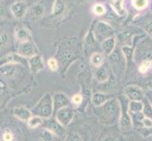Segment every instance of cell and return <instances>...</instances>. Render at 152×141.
Returning <instances> with one entry per match:
<instances>
[{
    "mask_svg": "<svg viewBox=\"0 0 152 141\" xmlns=\"http://www.w3.org/2000/svg\"><path fill=\"white\" fill-rule=\"evenodd\" d=\"M31 112H32V115L39 116L45 119L51 118L54 112V103L53 97L50 95V93H45L41 98V100L36 103Z\"/></svg>",
    "mask_w": 152,
    "mask_h": 141,
    "instance_id": "obj_1",
    "label": "cell"
},
{
    "mask_svg": "<svg viewBox=\"0 0 152 141\" xmlns=\"http://www.w3.org/2000/svg\"><path fill=\"white\" fill-rule=\"evenodd\" d=\"M101 107V118L105 121H119L121 115V103L117 99L112 98L105 103Z\"/></svg>",
    "mask_w": 152,
    "mask_h": 141,
    "instance_id": "obj_2",
    "label": "cell"
},
{
    "mask_svg": "<svg viewBox=\"0 0 152 141\" xmlns=\"http://www.w3.org/2000/svg\"><path fill=\"white\" fill-rule=\"evenodd\" d=\"M74 116H75L74 109L69 106L59 109L55 113V119L64 127L70 124V122L74 119Z\"/></svg>",
    "mask_w": 152,
    "mask_h": 141,
    "instance_id": "obj_3",
    "label": "cell"
},
{
    "mask_svg": "<svg viewBox=\"0 0 152 141\" xmlns=\"http://www.w3.org/2000/svg\"><path fill=\"white\" fill-rule=\"evenodd\" d=\"M10 12L13 15V17L17 20H22L25 18V16L28 13V6L27 2L19 0V1H15L10 5Z\"/></svg>",
    "mask_w": 152,
    "mask_h": 141,
    "instance_id": "obj_4",
    "label": "cell"
},
{
    "mask_svg": "<svg viewBox=\"0 0 152 141\" xmlns=\"http://www.w3.org/2000/svg\"><path fill=\"white\" fill-rule=\"evenodd\" d=\"M17 53L26 59H29V57L33 56L38 54L37 48H36L35 44L31 40H27L20 43L17 48Z\"/></svg>",
    "mask_w": 152,
    "mask_h": 141,
    "instance_id": "obj_5",
    "label": "cell"
},
{
    "mask_svg": "<svg viewBox=\"0 0 152 141\" xmlns=\"http://www.w3.org/2000/svg\"><path fill=\"white\" fill-rule=\"evenodd\" d=\"M43 125L45 129L49 130L56 137H62L65 134V127L62 126L56 119H45Z\"/></svg>",
    "mask_w": 152,
    "mask_h": 141,
    "instance_id": "obj_6",
    "label": "cell"
},
{
    "mask_svg": "<svg viewBox=\"0 0 152 141\" xmlns=\"http://www.w3.org/2000/svg\"><path fill=\"white\" fill-rule=\"evenodd\" d=\"M124 92L129 101H143L144 100V92L137 86L130 85L125 87Z\"/></svg>",
    "mask_w": 152,
    "mask_h": 141,
    "instance_id": "obj_7",
    "label": "cell"
},
{
    "mask_svg": "<svg viewBox=\"0 0 152 141\" xmlns=\"http://www.w3.org/2000/svg\"><path fill=\"white\" fill-rule=\"evenodd\" d=\"M45 12V6L43 1L36 2L34 3L32 6L28 8V15L30 19L37 20L40 19L41 17H43V15Z\"/></svg>",
    "mask_w": 152,
    "mask_h": 141,
    "instance_id": "obj_8",
    "label": "cell"
},
{
    "mask_svg": "<svg viewBox=\"0 0 152 141\" xmlns=\"http://www.w3.org/2000/svg\"><path fill=\"white\" fill-rule=\"evenodd\" d=\"M119 124L122 130H129L132 128V122L129 113V103L128 106H124L123 103L121 104V115L119 119Z\"/></svg>",
    "mask_w": 152,
    "mask_h": 141,
    "instance_id": "obj_9",
    "label": "cell"
},
{
    "mask_svg": "<svg viewBox=\"0 0 152 141\" xmlns=\"http://www.w3.org/2000/svg\"><path fill=\"white\" fill-rule=\"evenodd\" d=\"M28 63L29 66L30 72H32V74H37V72L43 70L45 67L43 57H42V56L39 54L29 57L28 60Z\"/></svg>",
    "mask_w": 152,
    "mask_h": 141,
    "instance_id": "obj_10",
    "label": "cell"
},
{
    "mask_svg": "<svg viewBox=\"0 0 152 141\" xmlns=\"http://www.w3.org/2000/svg\"><path fill=\"white\" fill-rule=\"evenodd\" d=\"M6 63H13V64H19V65H26V57L19 55L18 53H12L7 56H5L3 59L0 60V66Z\"/></svg>",
    "mask_w": 152,
    "mask_h": 141,
    "instance_id": "obj_11",
    "label": "cell"
},
{
    "mask_svg": "<svg viewBox=\"0 0 152 141\" xmlns=\"http://www.w3.org/2000/svg\"><path fill=\"white\" fill-rule=\"evenodd\" d=\"M53 103H54V112H56L62 107L70 106V101L65 94L56 93L53 97Z\"/></svg>",
    "mask_w": 152,
    "mask_h": 141,
    "instance_id": "obj_12",
    "label": "cell"
},
{
    "mask_svg": "<svg viewBox=\"0 0 152 141\" xmlns=\"http://www.w3.org/2000/svg\"><path fill=\"white\" fill-rule=\"evenodd\" d=\"M14 38L17 40L19 43L30 40V33L27 27L24 25H18L14 29Z\"/></svg>",
    "mask_w": 152,
    "mask_h": 141,
    "instance_id": "obj_13",
    "label": "cell"
},
{
    "mask_svg": "<svg viewBox=\"0 0 152 141\" xmlns=\"http://www.w3.org/2000/svg\"><path fill=\"white\" fill-rule=\"evenodd\" d=\"M18 65L13 63H6L0 66V74L4 77H12L18 72Z\"/></svg>",
    "mask_w": 152,
    "mask_h": 141,
    "instance_id": "obj_14",
    "label": "cell"
},
{
    "mask_svg": "<svg viewBox=\"0 0 152 141\" xmlns=\"http://www.w3.org/2000/svg\"><path fill=\"white\" fill-rule=\"evenodd\" d=\"M13 115L23 121H28L32 117V112L26 106H18L13 109Z\"/></svg>",
    "mask_w": 152,
    "mask_h": 141,
    "instance_id": "obj_15",
    "label": "cell"
},
{
    "mask_svg": "<svg viewBox=\"0 0 152 141\" xmlns=\"http://www.w3.org/2000/svg\"><path fill=\"white\" fill-rule=\"evenodd\" d=\"M74 57H75V53L69 49H64V51H61V53L59 54L60 63L64 67H66L69 64L70 61L74 59Z\"/></svg>",
    "mask_w": 152,
    "mask_h": 141,
    "instance_id": "obj_16",
    "label": "cell"
},
{
    "mask_svg": "<svg viewBox=\"0 0 152 141\" xmlns=\"http://www.w3.org/2000/svg\"><path fill=\"white\" fill-rule=\"evenodd\" d=\"M129 116L132 119V127L133 128H143V119H145V115L143 112H130Z\"/></svg>",
    "mask_w": 152,
    "mask_h": 141,
    "instance_id": "obj_17",
    "label": "cell"
},
{
    "mask_svg": "<svg viewBox=\"0 0 152 141\" xmlns=\"http://www.w3.org/2000/svg\"><path fill=\"white\" fill-rule=\"evenodd\" d=\"M110 99H112L111 95H107V94H104L101 92H96V93L94 94L93 97H92V103L95 106L100 107L108 100H110Z\"/></svg>",
    "mask_w": 152,
    "mask_h": 141,
    "instance_id": "obj_18",
    "label": "cell"
},
{
    "mask_svg": "<svg viewBox=\"0 0 152 141\" xmlns=\"http://www.w3.org/2000/svg\"><path fill=\"white\" fill-rule=\"evenodd\" d=\"M114 46H115L114 37H111L107 40H105L101 44L102 50L104 51V53L106 55H111L113 53V49H114Z\"/></svg>",
    "mask_w": 152,
    "mask_h": 141,
    "instance_id": "obj_19",
    "label": "cell"
},
{
    "mask_svg": "<svg viewBox=\"0 0 152 141\" xmlns=\"http://www.w3.org/2000/svg\"><path fill=\"white\" fill-rule=\"evenodd\" d=\"M95 77L99 83H105L109 79V71L106 67H99L96 72Z\"/></svg>",
    "mask_w": 152,
    "mask_h": 141,
    "instance_id": "obj_20",
    "label": "cell"
},
{
    "mask_svg": "<svg viewBox=\"0 0 152 141\" xmlns=\"http://www.w3.org/2000/svg\"><path fill=\"white\" fill-rule=\"evenodd\" d=\"M96 30L98 31L99 34L104 35V36H109V35L113 34V32L111 25L105 22H98Z\"/></svg>",
    "mask_w": 152,
    "mask_h": 141,
    "instance_id": "obj_21",
    "label": "cell"
},
{
    "mask_svg": "<svg viewBox=\"0 0 152 141\" xmlns=\"http://www.w3.org/2000/svg\"><path fill=\"white\" fill-rule=\"evenodd\" d=\"M27 122H28V125L29 128L34 129V128H37V127L42 126V125H43L44 119L39 117V116H35V115H32V117H31Z\"/></svg>",
    "mask_w": 152,
    "mask_h": 141,
    "instance_id": "obj_22",
    "label": "cell"
},
{
    "mask_svg": "<svg viewBox=\"0 0 152 141\" xmlns=\"http://www.w3.org/2000/svg\"><path fill=\"white\" fill-rule=\"evenodd\" d=\"M143 101H130L129 103V111L130 112H143Z\"/></svg>",
    "mask_w": 152,
    "mask_h": 141,
    "instance_id": "obj_23",
    "label": "cell"
},
{
    "mask_svg": "<svg viewBox=\"0 0 152 141\" xmlns=\"http://www.w3.org/2000/svg\"><path fill=\"white\" fill-rule=\"evenodd\" d=\"M104 61V56L101 53H94L91 56V63L96 68L101 67Z\"/></svg>",
    "mask_w": 152,
    "mask_h": 141,
    "instance_id": "obj_24",
    "label": "cell"
},
{
    "mask_svg": "<svg viewBox=\"0 0 152 141\" xmlns=\"http://www.w3.org/2000/svg\"><path fill=\"white\" fill-rule=\"evenodd\" d=\"M143 103H144L143 113L145 115V117L152 119V104H151V103L148 100V98H146V97L144 98Z\"/></svg>",
    "mask_w": 152,
    "mask_h": 141,
    "instance_id": "obj_25",
    "label": "cell"
},
{
    "mask_svg": "<svg viewBox=\"0 0 152 141\" xmlns=\"http://www.w3.org/2000/svg\"><path fill=\"white\" fill-rule=\"evenodd\" d=\"M10 43V36L5 29L0 28V48H4Z\"/></svg>",
    "mask_w": 152,
    "mask_h": 141,
    "instance_id": "obj_26",
    "label": "cell"
},
{
    "mask_svg": "<svg viewBox=\"0 0 152 141\" xmlns=\"http://www.w3.org/2000/svg\"><path fill=\"white\" fill-rule=\"evenodd\" d=\"M151 67H152V61L150 59H144L139 66V71L142 74H145V72H148L150 70Z\"/></svg>",
    "mask_w": 152,
    "mask_h": 141,
    "instance_id": "obj_27",
    "label": "cell"
},
{
    "mask_svg": "<svg viewBox=\"0 0 152 141\" xmlns=\"http://www.w3.org/2000/svg\"><path fill=\"white\" fill-rule=\"evenodd\" d=\"M64 5L60 1H56L53 5V9H52V13L55 15H60L64 12Z\"/></svg>",
    "mask_w": 152,
    "mask_h": 141,
    "instance_id": "obj_28",
    "label": "cell"
},
{
    "mask_svg": "<svg viewBox=\"0 0 152 141\" xmlns=\"http://www.w3.org/2000/svg\"><path fill=\"white\" fill-rule=\"evenodd\" d=\"M122 2H123V0H114V1L113 2V4H112L113 9L119 15H124V13H125L123 7H122Z\"/></svg>",
    "mask_w": 152,
    "mask_h": 141,
    "instance_id": "obj_29",
    "label": "cell"
},
{
    "mask_svg": "<svg viewBox=\"0 0 152 141\" xmlns=\"http://www.w3.org/2000/svg\"><path fill=\"white\" fill-rule=\"evenodd\" d=\"M54 134L50 132L49 130L48 129H44V130H42V131L40 132V137L41 138H43L45 141H51L52 139H53V137H54Z\"/></svg>",
    "mask_w": 152,
    "mask_h": 141,
    "instance_id": "obj_30",
    "label": "cell"
},
{
    "mask_svg": "<svg viewBox=\"0 0 152 141\" xmlns=\"http://www.w3.org/2000/svg\"><path fill=\"white\" fill-rule=\"evenodd\" d=\"M132 5L137 9H144L148 6V0H132Z\"/></svg>",
    "mask_w": 152,
    "mask_h": 141,
    "instance_id": "obj_31",
    "label": "cell"
},
{
    "mask_svg": "<svg viewBox=\"0 0 152 141\" xmlns=\"http://www.w3.org/2000/svg\"><path fill=\"white\" fill-rule=\"evenodd\" d=\"M48 68L51 71L56 72L58 69H59L60 63L56 59H54V57H51V59H49L48 61Z\"/></svg>",
    "mask_w": 152,
    "mask_h": 141,
    "instance_id": "obj_32",
    "label": "cell"
},
{
    "mask_svg": "<svg viewBox=\"0 0 152 141\" xmlns=\"http://www.w3.org/2000/svg\"><path fill=\"white\" fill-rule=\"evenodd\" d=\"M93 12H94V13L96 14V15H102V14H104L105 12H106V9H105L103 5H101V4H96V5H95V6H94Z\"/></svg>",
    "mask_w": 152,
    "mask_h": 141,
    "instance_id": "obj_33",
    "label": "cell"
},
{
    "mask_svg": "<svg viewBox=\"0 0 152 141\" xmlns=\"http://www.w3.org/2000/svg\"><path fill=\"white\" fill-rule=\"evenodd\" d=\"M82 101H83V98H82V96L80 95V94H76V95H74L72 97L71 103L74 104V106H80V104H81Z\"/></svg>",
    "mask_w": 152,
    "mask_h": 141,
    "instance_id": "obj_34",
    "label": "cell"
},
{
    "mask_svg": "<svg viewBox=\"0 0 152 141\" xmlns=\"http://www.w3.org/2000/svg\"><path fill=\"white\" fill-rule=\"evenodd\" d=\"M110 59H111L113 63H119L120 60H121V55L120 53L116 51H113V53L110 55Z\"/></svg>",
    "mask_w": 152,
    "mask_h": 141,
    "instance_id": "obj_35",
    "label": "cell"
},
{
    "mask_svg": "<svg viewBox=\"0 0 152 141\" xmlns=\"http://www.w3.org/2000/svg\"><path fill=\"white\" fill-rule=\"evenodd\" d=\"M143 128L145 129L152 128V119L145 117V119H143Z\"/></svg>",
    "mask_w": 152,
    "mask_h": 141,
    "instance_id": "obj_36",
    "label": "cell"
},
{
    "mask_svg": "<svg viewBox=\"0 0 152 141\" xmlns=\"http://www.w3.org/2000/svg\"><path fill=\"white\" fill-rule=\"evenodd\" d=\"M85 40H86V43L90 44V45H93L94 43H95L96 39H95V36H94L93 32H89V34L87 35V37L85 39Z\"/></svg>",
    "mask_w": 152,
    "mask_h": 141,
    "instance_id": "obj_37",
    "label": "cell"
},
{
    "mask_svg": "<svg viewBox=\"0 0 152 141\" xmlns=\"http://www.w3.org/2000/svg\"><path fill=\"white\" fill-rule=\"evenodd\" d=\"M67 141H83L82 137L77 134H72L67 138Z\"/></svg>",
    "mask_w": 152,
    "mask_h": 141,
    "instance_id": "obj_38",
    "label": "cell"
},
{
    "mask_svg": "<svg viewBox=\"0 0 152 141\" xmlns=\"http://www.w3.org/2000/svg\"><path fill=\"white\" fill-rule=\"evenodd\" d=\"M122 51L124 52V55L126 56V57H127L128 59H129L130 56H132V49L129 48V47L124 46L122 48Z\"/></svg>",
    "mask_w": 152,
    "mask_h": 141,
    "instance_id": "obj_39",
    "label": "cell"
},
{
    "mask_svg": "<svg viewBox=\"0 0 152 141\" xmlns=\"http://www.w3.org/2000/svg\"><path fill=\"white\" fill-rule=\"evenodd\" d=\"M145 31L148 32L151 37H152V19H150L149 21H148L145 24Z\"/></svg>",
    "mask_w": 152,
    "mask_h": 141,
    "instance_id": "obj_40",
    "label": "cell"
},
{
    "mask_svg": "<svg viewBox=\"0 0 152 141\" xmlns=\"http://www.w3.org/2000/svg\"><path fill=\"white\" fill-rule=\"evenodd\" d=\"M7 14V9L3 3H0V18L5 17Z\"/></svg>",
    "mask_w": 152,
    "mask_h": 141,
    "instance_id": "obj_41",
    "label": "cell"
},
{
    "mask_svg": "<svg viewBox=\"0 0 152 141\" xmlns=\"http://www.w3.org/2000/svg\"><path fill=\"white\" fill-rule=\"evenodd\" d=\"M2 137H3V141H12L13 135H12V134H10L9 132H6L3 134Z\"/></svg>",
    "mask_w": 152,
    "mask_h": 141,
    "instance_id": "obj_42",
    "label": "cell"
},
{
    "mask_svg": "<svg viewBox=\"0 0 152 141\" xmlns=\"http://www.w3.org/2000/svg\"><path fill=\"white\" fill-rule=\"evenodd\" d=\"M143 57L145 59H152V50H146L143 53Z\"/></svg>",
    "mask_w": 152,
    "mask_h": 141,
    "instance_id": "obj_43",
    "label": "cell"
},
{
    "mask_svg": "<svg viewBox=\"0 0 152 141\" xmlns=\"http://www.w3.org/2000/svg\"><path fill=\"white\" fill-rule=\"evenodd\" d=\"M5 90H6V84L3 80L0 79V96L5 93Z\"/></svg>",
    "mask_w": 152,
    "mask_h": 141,
    "instance_id": "obj_44",
    "label": "cell"
},
{
    "mask_svg": "<svg viewBox=\"0 0 152 141\" xmlns=\"http://www.w3.org/2000/svg\"><path fill=\"white\" fill-rule=\"evenodd\" d=\"M146 86L152 90V78H149V79L146 81Z\"/></svg>",
    "mask_w": 152,
    "mask_h": 141,
    "instance_id": "obj_45",
    "label": "cell"
},
{
    "mask_svg": "<svg viewBox=\"0 0 152 141\" xmlns=\"http://www.w3.org/2000/svg\"><path fill=\"white\" fill-rule=\"evenodd\" d=\"M102 141H116V139L112 137H105Z\"/></svg>",
    "mask_w": 152,
    "mask_h": 141,
    "instance_id": "obj_46",
    "label": "cell"
}]
</instances>
